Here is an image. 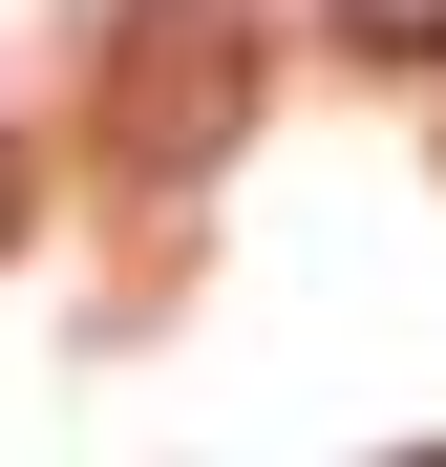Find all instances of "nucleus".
I'll return each mask as SVG.
<instances>
[{
    "instance_id": "1",
    "label": "nucleus",
    "mask_w": 446,
    "mask_h": 467,
    "mask_svg": "<svg viewBox=\"0 0 446 467\" xmlns=\"http://www.w3.org/2000/svg\"><path fill=\"white\" fill-rule=\"evenodd\" d=\"M234 128H255V0H128L107 22V149H128V192H192Z\"/></svg>"
},
{
    "instance_id": "2",
    "label": "nucleus",
    "mask_w": 446,
    "mask_h": 467,
    "mask_svg": "<svg viewBox=\"0 0 446 467\" xmlns=\"http://www.w3.org/2000/svg\"><path fill=\"white\" fill-rule=\"evenodd\" d=\"M319 22H340L361 64H446V0H319Z\"/></svg>"
},
{
    "instance_id": "3",
    "label": "nucleus",
    "mask_w": 446,
    "mask_h": 467,
    "mask_svg": "<svg viewBox=\"0 0 446 467\" xmlns=\"http://www.w3.org/2000/svg\"><path fill=\"white\" fill-rule=\"evenodd\" d=\"M0 255H22V149H0Z\"/></svg>"
},
{
    "instance_id": "4",
    "label": "nucleus",
    "mask_w": 446,
    "mask_h": 467,
    "mask_svg": "<svg viewBox=\"0 0 446 467\" xmlns=\"http://www.w3.org/2000/svg\"><path fill=\"white\" fill-rule=\"evenodd\" d=\"M404 467H446V446H404Z\"/></svg>"
}]
</instances>
